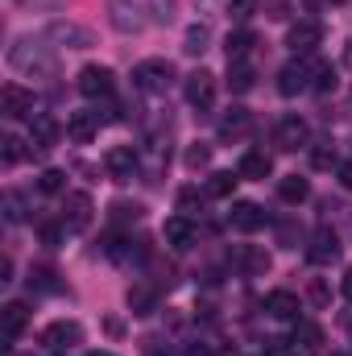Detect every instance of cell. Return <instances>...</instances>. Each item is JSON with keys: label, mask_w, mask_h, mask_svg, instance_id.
Masks as SVG:
<instances>
[{"label": "cell", "mask_w": 352, "mask_h": 356, "mask_svg": "<svg viewBox=\"0 0 352 356\" xmlns=\"http://www.w3.org/2000/svg\"><path fill=\"white\" fill-rule=\"evenodd\" d=\"M286 46H290L298 58L315 54V50L323 46V25H319V21H294L290 33H286Z\"/></svg>", "instance_id": "6"}, {"label": "cell", "mask_w": 352, "mask_h": 356, "mask_svg": "<svg viewBox=\"0 0 352 356\" xmlns=\"http://www.w3.org/2000/svg\"><path fill=\"white\" fill-rule=\"evenodd\" d=\"M232 266L241 269L245 277H262V273H269V253L257 249V245H237L232 249Z\"/></svg>", "instance_id": "16"}, {"label": "cell", "mask_w": 352, "mask_h": 356, "mask_svg": "<svg viewBox=\"0 0 352 356\" xmlns=\"http://www.w3.org/2000/svg\"><path fill=\"white\" fill-rule=\"evenodd\" d=\"M83 340V327L75 323V319H58V323H50L46 332H42V344L50 348V353H67V348H75Z\"/></svg>", "instance_id": "12"}, {"label": "cell", "mask_w": 352, "mask_h": 356, "mask_svg": "<svg viewBox=\"0 0 352 356\" xmlns=\"http://www.w3.org/2000/svg\"><path fill=\"white\" fill-rule=\"evenodd\" d=\"M207 38H211L207 25H191L186 38H182V50H186V54H203V50H207Z\"/></svg>", "instance_id": "31"}, {"label": "cell", "mask_w": 352, "mask_h": 356, "mask_svg": "<svg viewBox=\"0 0 352 356\" xmlns=\"http://www.w3.org/2000/svg\"><path fill=\"white\" fill-rule=\"evenodd\" d=\"M4 220H8V224H21V220H25V203H21L17 191H4Z\"/></svg>", "instance_id": "34"}, {"label": "cell", "mask_w": 352, "mask_h": 356, "mask_svg": "<svg viewBox=\"0 0 352 356\" xmlns=\"http://www.w3.org/2000/svg\"><path fill=\"white\" fill-rule=\"evenodd\" d=\"M186 356H207V348H191Z\"/></svg>", "instance_id": "46"}, {"label": "cell", "mask_w": 352, "mask_h": 356, "mask_svg": "<svg viewBox=\"0 0 352 356\" xmlns=\"http://www.w3.org/2000/svg\"><path fill=\"white\" fill-rule=\"evenodd\" d=\"M294 348H303V353H319V344H323V327L319 323H307V319H298L294 323V340H290Z\"/></svg>", "instance_id": "26"}, {"label": "cell", "mask_w": 352, "mask_h": 356, "mask_svg": "<svg viewBox=\"0 0 352 356\" xmlns=\"http://www.w3.org/2000/svg\"><path fill=\"white\" fill-rule=\"evenodd\" d=\"M38 191H42V195H63V191H67V175H63V170H42Z\"/></svg>", "instance_id": "32"}, {"label": "cell", "mask_w": 352, "mask_h": 356, "mask_svg": "<svg viewBox=\"0 0 352 356\" xmlns=\"http://www.w3.org/2000/svg\"><path fill=\"white\" fill-rule=\"evenodd\" d=\"M63 232H67L63 220H58V224H38V236H42L46 249H58V245H63Z\"/></svg>", "instance_id": "35"}, {"label": "cell", "mask_w": 352, "mask_h": 356, "mask_svg": "<svg viewBox=\"0 0 352 356\" xmlns=\"http://www.w3.org/2000/svg\"><path fill=\"white\" fill-rule=\"evenodd\" d=\"M54 277H58L54 269L42 266V269H33V273H29V286H33V290H42V294H54V290H58V282H54Z\"/></svg>", "instance_id": "33"}, {"label": "cell", "mask_w": 352, "mask_h": 356, "mask_svg": "<svg viewBox=\"0 0 352 356\" xmlns=\"http://www.w3.org/2000/svg\"><path fill=\"white\" fill-rule=\"evenodd\" d=\"M182 162H186V170H203V166L211 162V145H191Z\"/></svg>", "instance_id": "38"}, {"label": "cell", "mask_w": 352, "mask_h": 356, "mask_svg": "<svg viewBox=\"0 0 352 356\" xmlns=\"http://www.w3.org/2000/svg\"><path fill=\"white\" fill-rule=\"evenodd\" d=\"M112 220L116 224H137L141 220V207L137 203H112Z\"/></svg>", "instance_id": "39"}, {"label": "cell", "mask_w": 352, "mask_h": 356, "mask_svg": "<svg viewBox=\"0 0 352 356\" xmlns=\"http://www.w3.org/2000/svg\"><path fill=\"white\" fill-rule=\"evenodd\" d=\"M340 294H344V298L352 302V266L344 269V277H340Z\"/></svg>", "instance_id": "44"}, {"label": "cell", "mask_w": 352, "mask_h": 356, "mask_svg": "<svg viewBox=\"0 0 352 356\" xmlns=\"http://www.w3.org/2000/svg\"><path fill=\"white\" fill-rule=\"evenodd\" d=\"M311 162H315V170H328V166H336V154L332 149H315Z\"/></svg>", "instance_id": "42"}, {"label": "cell", "mask_w": 352, "mask_h": 356, "mask_svg": "<svg viewBox=\"0 0 352 356\" xmlns=\"http://www.w3.org/2000/svg\"><path fill=\"white\" fill-rule=\"evenodd\" d=\"M253 13H257V0H228V17H232V21H241V25H245Z\"/></svg>", "instance_id": "40"}, {"label": "cell", "mask_w": 352, "mask_h": 356, "mask_svg": "<svg viewBox=\"0 0 352 356\" xmlns=\"http://www.w3.org/2000/svg\"><path fill=\"white\" fill-rule=\"evenodd\" d=\"M340 186H344V191H352V162H344V166H340Z\"/></svg>", "instance_id": "45"}, {"label": "cell", "mask_w": 352, "mask_h": 356, "mask_svg": "<svg viewBox=\"0 0 352 356\" xmlns=\"http://www.w3.org/2000/svg\"><path fill=\"white\" fill-rule=\"evenodd\" d=\"M265 311H269L273 319H282V323H298V311H303V302H298V294H294V290H269V298H265Z\"/></svg>", "instance_id": "18"}, {"label": "cell", "mask_w": 352, "mask_h": 356, "mask_svg": "<svg viewBox=\"0 0 352 356\" xmlns=\"http://www.w3.org/2000/svg\"><path fill=\"white\" fill-rule=\"evenodd\" d=\"M58 137H63V124H58L50 112L29 116V154H33V149H54Z\"/></svg>", "instance_id": "11"}, {"label": "cell", "mask_w": 352, "mask_h": 356, "mask_svg": "<svg viewBox=\"0 0 352 356\" xmlns=\"http://www.w3.org/2000/svg\"><path fill=\"white\" fill-rule=\"evenodd\" d=\"M141 13H145V8H141L137 0H108V21H112V29L125 33V38H133V33L145 29V17H141Z\"/></svg>", "instance_id": "5"}, {"label": "cell", "mask_w": 352, "mask_h": 356, "mask_svg": "<svg viewBox=\"0 0 352 356\" xmlns=\"http://www.w3.org/2000/svg\"><path fill=\"white\" fill-rule=\"evenodd\" d=\"M336 356H344V353H336Z\"/></svg>", "instance_id": "49"}, {"label": "cell", "mask_w": 352, "mask_h": 356, "mask_svg": "<svg viewBox=\"0 0 352 356\" xmlns=\"http://www.w3.org/2000/svg\"><path fill=\"white\" fill-rule=\"evenodd\" d=\"M88 356H112V353H88Z\"/></svg>", "instance_id": "47"}, {"label": "cell", "mask_w": 352, "mask_h": 356, "mask_svg": "<svg viewBox=\"0 0 352 356\" xmlns=\"http://www.w3.org/2000/svg\"><path fill=\"white\" fill-rule=\"evenodd\" d=\"M162 236H166V245H170L175 253H186V249L195 245V224H191L186 216H170L166 228H162Z\"/></svg>", "instance_id": "21"}, {"label": "cell", "mask_w": 352, "mask_h": 356, "mask_svg": "<svg viewBox=\"0 0 352 356\" xmlns=\"http://www.w3.org/2000/svg\"><path fill=\"white\" fill-rule=\"evenodd\" d=\"M307 141H311V124H307L303 116H282V120H278V129H273V145H278L282 154L307 149Z\"/></svg>", "instance_id": "4"}, {"label": "cell", "mask_w": 352, "mask_h": 356, "mask_svg": "<svg viewBox=\"0 0 352 356\" xmlns=\"http://www.w3.org/2000/svg\"><path fill=\"white\" fill-rule=\"evenodd\" d=\"M237 182H241V175L232 178V170H216V175L207 178V195H211V199H228V195L237 191Z\"/></svg>", "instance_id": "29"}, {"label": "cell", "mask_w": 352, "mask_h": 356, "mask_svg": "<svg viewBox=\"0 0 352 356\" xmlns=\"http://www.w3.org/2000/svg\"><path fill=\"white\" fill-rule=\"evenodd\" d=\"M79 91L88 95V99H108L112 91H116V75H112V67H99V63H91L79 71Z\"/></svg>", "instance_id": "7"}, {"label": "cell", "mask_w": 352, "mask_h": 356, "mask_svg": "<svg viewBox=\"0 0 352 356\" xmlns=\"http://www.w3.org/2000/svg\"><path fill=\"white\" fill-rule=\"evenodd\" d=\"M91 195H83V191H71L67 199H63V224H67V232H88V224H91Z\"/></svg>", "instance_id": "9"}, {"label": "cell", "mask_w": 352, "mask_h": 356, "mask_svg": "<svg viewBox=\"0 0 352 356\" xmlns=\"http://www.w3.org/2000/svg\"><path fill=\"white\" fill-rule=\"evenodd\" d=\"M253 83H257V71H253L249 58H245V63H228V88L237 91V95L253 91Z\"/></svg>", "instance_id": "27"}, {"label": "cell", "mask_w": 352, "mask_h": 356, "mask_svg": "<svg viewBox=\"0 0 352 356\" xmlns=\"http://www.w3.org/2000/svg\"><path fill=\"white\" fill-rule=\"evenodd\" d=\"M332 4H349V0H332Z\"/></svg>", "instance_id": "48"}, {"label": "cell", "mask_w": 352, "mask_h": 356, "mask_svg": "<svg viewBox=\"0 0 352 356\" xmlns=\"http://www.w3.org/2000/svg\"><path fill=\"white\" fill-rule=\"evenodd\" d=\"M228 224H232L237 232L253 236V232H262V228H265V211L257 207V203H232V211H228Z\"/></svg>", "instance_id": "19"}, {"label": "cell", "mask_w": 352, "mask_h": 356, "mask_svg": "<svg viewBox=\"0 0 352 356\" xmlns=\"http://www.w3.org/2000/svg\"><path fill=\"white\" fill-rule=\"evenodd\" d=\"M253 46H257V33H253V29H245V25H241V29H232V33H228V42H224L228 63H245Z\"/></svg>", "instance_id": "24"}, {"label": "cell", "mask_w": 352, "mask_h": 356, "mask_svg": "<svg viewBox=\"0 0 352 356\" xmlns=\"http://www.w3.org/2000/svg\"><path fill=\"white\" fill-rule=\"evenodd\" d=\"M8 63H13V71H21V75H54V54L50 50H42V42H33V38H21L13 50H8Z\"/></svg>", "instance_id": "1"}, {"label": "cell", "mask_w": 352, "mask_h": 356, "mask_svg": "<svg viewBox=\"0 0 352 356\" xmlns=\"http://www.w3.org/2000/svg\"><path fill=\"white\" fill-rule=\"evenodd\" d=\"M315 71H319V63H307V58L286 63V67L278 71V91H282V95H303L307 88H315Z\"/></svg>", "instance_id": "3"}, {"label": "cell", "mask_w": 352, "mask_h": 356, "mask_svg": "<svg viewBox=\"0 0 352 356\" xmlns=\"http://www.w3.org/2000/svg\"><path fill=\"white\" fill-rule=\"evenodd\" d=\"M249 129H253V112L241 108V104H232V108L220 116V141H241Z\"/></svg>", "instance_id": "17"}, {"label": "cell", "mask_w": 352, "mask_h": 356, "mask_svg": "<svg viewBox=\"0 0 352 356\" xmlns=\"http://www.w3.org/2000/svg\"><path fill=\"white\" fill-rule=\"evenodd\" d=\"M175 83V67L166 58H145L133 67V88L145 91V95H166Z\"/></svg>", "instance_id": "2"}, {"label": "cell", "mask_w": 352, "mask_h": 356, "mask_svg": "<svg viewBox=\"0 0 352 356\" xmlns=\"http://www.w3.org/2000/svg\"><path fill=\"white\" fill-rule=\"evenodd\" d=\"M186 104L191 108H199V112H207L211 108V99H216V75L211 71H195V75H186Z\"/></svg>", "instance_id": "14"}, {"label": "cell", "mask_w": 352, "mask_h": 356, "mask_svg": "<svg viewBox=\"0 0 352 356\" xmlns=\"http://www.w3.org/2000/svg\"><path fill=\"white\" fill-rule=\"evenodd\" d=\"M137 166H141V154L133 145H112L104 154V170L116 178V182H129V178L137 175Z\"/></svg>", "instance_id": "10"}, {"label": "cell", "mask_w": 352, "mask_h": 356, "mask_svg": "<svg viewBox=\"0 0 352 356\" xmlns=\"http://www.w3.org/2000/svg\"><path fill=\"white\" fill-rule=\"evenodd\" d=\"M237 175H241V178H253V182H265V178L273 175V158H269L265 149H249V154L241 158Z\"/></svg>", "instance_id": "22"}, {"label": "cell", "mask_w": 352, "mask_h": 356, "mask_svg": "<svg viewBox=\"0 0 352 356\" xmlns=\"http://www.w3.org/2000/svg\"><path fill=\"white\" fill-rule=\"evenodd\" d=\"M21 145H25V141H17V137H4V141H0V158H4V166H17V162L25 158Z\"/></svg>", "instance_id": "37"}, {"label": "cell", "mask_w": 352, "mask_h": 356, "mask_svg": "<svg viewBox=\"0 0 352 356\" xmlns=\"http://www.w3.org/2000/svg\"><path fill=\"white\" fill-rule=\"evenodd\" d=\"M307 257H311V266H332V261H340V236H336L332 228H315V236H311V245H307Z\"/></svg>", "instance_id": "13"}, {"label": "cell", "mask_w": 352, "mask_h": 356, "mask_svg": "<svg viewBox=\"0 0 352 356\" xmlns=\"http://www.w3.org/2000/svg\"><path fill=\"white\" fill-rule=\"evenodd\" d=\"M33 91H25L21 83H4L0 88V112L8 116V120H25V116H38L33 112Z\"/></svg>", "instance_id": "8"}, {"label": "cell", "mask_w": 352, "mask_h": 356, "mask_svg": "<svg viewBox=\"0 0 352 356\" xmlns=\"http://www.w3.org/2000/svg\"><path fill=\"white\" fill-rule=\"evenodd\" d=\"M46 38H50V42H63L67 50H88L91 46V33L79 29L75 21H54V25L46 29Z\"/></svg>", "instance_id": "20"}, {"label": "cell", "mask_w": 352, "mask_h": 356, "mask_svg": "<svg viewBox=\"0 0 352 356\" xmlns=\"http://www.w3.org/2000/svg\"><path fill=\"white\" fill-rule=\"evenodd\" d=\"M129 307H133V315H154L158 311V290L145 286V282L129 286Z\"/></svg>", "instance_id": "25"}, {"label": "cell", "mask_w": 352, "mask_h": 356, "mask_svg": "<svg viewBox=\"0 0 352 356\" xmlns=\"http://www.w3.org/2000/svg\"><path fill=\"white\" fill-rule=\"evenodd\" d=\"M315 91H336V67H319L315 71Z\"/></svg>", "instance_id": "41"}, {"label": "cell", "mask_w": 352, "mask_h": 356, "mask_svg": "<svg viewBox=\"0 0 352 356\" xmlns=\"http://www.w3.org/2000/svg\"><path fill=\"white\" fill-rule=\"evenodd\" d=\"M25 327H29V307L25 302H4L0 307V340L13 344Z\"/></svg>", "instance_id": "15"}, {"label": "cell", "mask_w": 352, "mask_h": 356, "mask_svg": "<svg viewBox=\"0 0 352 356\" xmlns=\"http://www.w3.org/2000/svg\"><path fill=\"white\" fill-rule=\"evenodd\" d=\"M199 211H203V195H199L195 186H182V191H178V216L195 220Z\"/></svg>", "instance_id": "30"}, {"label": "cell", "mask_w": 352, "mask_h": 356, "mask_svg": "<svg viewBox=\"0 0 352 356\" xmlns=\"http://www.w3.org/2000/svg\"><path fill=\"white\" fill-rule=\"evenodd\" d=\"M311 302H315V307H328V286H323L319 277L311 282Z\"/></svg>", "instance_id": "43"}, {"label": "cell", "mask_w": 352, "mask_h": 356, "mask_svg": "<svg viewBox=\"0 0 352 356\" xmlns=\"http://www.w3.org/2000/svg\"><path fill=\"white\" fill-rule=\"evenodd\" d=\"M95 129H99V112H71L67 116V137L79 141V145H88L95 137Z\"/></svg>", "instance_id": "23"}, {"label": "cell", "mask_w": 352, "mask_h": 356, "mask_svg": "<svg viewBox=\"0 0 352 356\" xmlns=\"http://www.w3.org/2000/svg\"><path fill=\"white\" fill-rule=\"evenodd\" d=\"M145 13H150L154 21L170 25V21H175V0H145Z\"/></svg>", "instance_id": "36"}, {"label": "cell", "mask_w": 352, "mask_h": 356, "mask_svg": "<svg viewBox=\"0 0 352 356\" xmlns=\"http://www.w3.org/2000/svg\"><path fill=\"white\" fill-rule=\"evenodd\" d=\"M307 195H311V182L303 175H286L278 182V199H282V203H303Z\"/></svg>", "instance_id": "28"}]
</instances>
